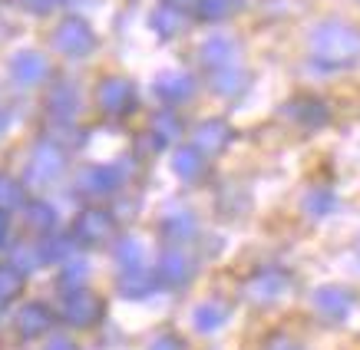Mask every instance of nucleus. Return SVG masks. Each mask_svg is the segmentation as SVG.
Instances as JSON below:
<instances>
[{
  "label": "nucleus",
  "instance_id": "f257e3e1",
  "mask_svg": "<svg viewBox=\"0 0 360 350\" xmlns=\"http://www.w3.org/2000/svg\"><path fill=\"white\" fill-rule=\"evenodd\" d=\"M311 53L324 66H350L360 56V30L340 20L317 23L311 30Z\"/></svg>",
  "mask_w": 360,
  "mask_h": 350
},
{
  "label": "nucleus",
  "instance_id": "f03ea898",
  "mask_svg": "<svg viewBox=\"0 0 360 350\" xmlns=\"http://www.w3.org/2000/svg\"><path fill=\"white\" fill-rule=\"evenodd\" d=\"M53 46L66 56H86L96 46V37H93V30L79 17H66L53 30Z\"/></svg>",
  "mask_w": 360,
  "mask_h": 350
},
{
  "label": "nucleus",
  "instance_id": "7ed1b4c3",
  "mask_svg": "<svg viewBox=\"0 0 360 350\" xmlns=\"http://www.w3.org/2000/svg\"><path fill=\"white\" fill-rule=\"evenodd\" d=\"M311 301H314V311L324 320H344L350 314V307H354V297L344 287H334V285L317 287Z\"/></svg>",
  "mask_w": 360,
  "mask_h": 350
},
{
  "label": "nucleus",
  "instance_id": "20e7f679",
  "mask_svg": "<svg viewBox=\"0 0 360 350\" xmlns=\"http://www.w3.org/2000/svg\"><path fill=\"white\" fill-rule=\"evenodd\" d=\"M99 106H103V112H110V116H120V112H126L132 106V83L122 77H110L99 83Z\"/></svg>",
  "mask_w": 360,
  "mask_h": 350
},
{
  "label": "nucleus",
  "instance_id": "39448f33",
  "mask_svg": "<svg viewBox=\"0 0 360 350\" xmlns=\"http://www.w3.org/2000/svg\"><path fill=\"white\" fill-rule=\"evenodd\" d=\"M288 291V274L284 271H258L245 285V294L255 301V304H271Z\"/></svg>",
  "mask_w": 360,
  "mask_h": 350
},
{
  "label": "nucleus",
  "instance_id": "423d86ee",
  "mask_svg": "<svg viewBox=\"0 0 360 350\" xmlns=\"http://www.w3.org/2000/svg\"><path fill=\"white\" fill-rule=\"evenodd\" d=\"M229 143H231V126L221 119H208L192 132V145H195L202 155H219Z\"/></svg>",
  "mask_w": 360,
  "mask_h": 350
},
{
  "label": "nucleus",
  "instance_id": "0eeeda50",
  "mask_svg": "<svg viewBox=\"0 0 360 350\" xmlns=\"http://www.w3.org/2000/svg\"><path fill=\"white\" fill-rule=\"evenodd\" d=\"M202 63L215 73V70H225V66H238V44L231 37H208L202 44Z\"/></svg>",
  "mask_w": 360,
  "mask_h": 350
},
{
  "label": "nucleus",
  "instance_id": "6e6552de",
  "mask_svg": "<svg viewBox=\"0 0 360 350\" xmlns=\"http://www.w3.org/2000/svg\"><path fill=\"white\" fill-rule=\"evenodd\" d=\"M110 231H112V219L110 212H103V208H86L77 219V238L83 245H99L103 238H110Z\"/></svg>",
  "mask_w": 360,
  "mask_h": 350
},
{
  "label": "nucleus",
  "instance_id": "1a4fd4ad",
  "mask_svg": "<svg viewBox=\"0 0 360 350\" xmlns=\"http://www.w3.org/2000/svg\"><path fill=\"white\" fill-rule=\"evenodd\" d=\"M63 172V153L53 143H40L30 159V179L33 182H50Z\"/></svg>",
  "mask_w": 360,
  "mask_h": 350
},
{
  "label": "nucleus",
  "instance_id": "9d476101",
  "mask_svg": "<svg viewBox=\"0 0 360 350\" xmlns=\"http://www.w3.org/2000/svg\"><path fill=\"white\" fill-rule=\"evenodd\" d=\"M188 274H192V258H188V252L182 248V245H175V248H169V252L162 254V261H159V281H165V285H186Z\"/></svg>",
  "mask_w": 360,
  "mask_h": 350
},
{
  "label": "nucleus",
  "instance_id": "9b49d317",
  "mask_svg": "<svg viewBox=\"0 0 360 350\" xmlns=\"http://www.w3.org/2000/svg\"><path fill=\"white\" fill-rule=\"evenodd\" d=\"M192 93H195V79L188 77V73H162V77L155 79V96L162 99V103H169V106L192 99Z\"/></svg>",
  "mask_w": 360,
  "mask_h": 350
},
{
  "label": "nucleus",
  "instance_id": "f8f14e48",
  "mask_svg": "<svg viewBox=\"0 0 360 350\" xmlns=\"http://www.w3.org/2000/svg\"><path fill=\"white\" fill-rule=\"evenodd\" d=\"M11 77L20 83V86H33V83H40L46 77V60L44 53H37V50H23V53L13 56L11 63Z\"/></svg>",
  "mask_w": 360,
  "mask_h": 350
},
{
  "label": "nucleus",
  "instance_id": "ddd939ff",
  "mask_svg": "<svg viewBox=\"0 0 360 350\" xmlns=\"http://www.w3.org/2000/svg\"><path fill=\"white\" fill-rule=\"evenodd\" d=\"M99 314H103V307H99V301L93 294H86V291L70 294V301H66V307H63V318L70 320V324H77V328L93 324Z\"/></svg>",
  "mask_w": 360,
  "mask_h": 350
},
{
  "label": "nucleus",
  "instance_id": "4468645a",
  "mask_svg": "<svg viewBox=\"0 0 360 350\" xmlns=\"http://www.w3.org/2000/svg\"><path fill=\"white\" fill-rule=\"evenodd\" d=\"M153 30L162 37V40H172L186 30V11H179L172 4H162L159 11L153 13Z\"/></svg>",
  "mask_w": 360,
  "mask_h": 350
},
{
  "label": "nucleus",
  "instance_id": "2eb2a0df",
  "mask_svg": "<svg viewBox=\"0 0 360 350\" xmlns=\"http://www.w3.org/2000/svg\"><path fill=\"white\" fill-rule=\"evenodd\" d=\"M46 106L53 112L56 119H70L79 106V93L77 86H70V83H60L56 89H50V96H46Z\"/></svg>",
  "mask_w": 360,
  "mask_h": 350
},
{
  "label": "nucleus",
  "instance_id": "dca6fc26",
  "mask_svg": "<svg viewBox=\"0 0 360 350\" xmlns=\"http://www.w3.org/2000/svg\"><path fill=\"white\" fill-rule=\"evenodd\" d=\"M120 182H122V172H116L112 165H93L83 175V188L96 192V195H106L112 188H120Z\"/></svg>",
  "mask_w": 360,
  "mask_h": 350
},
{
  "label": "nucleus",
  "instance_id": "f3484780",
  "mask_svg": "<svg viewBox=\"0 0 360 350\" xmlns=\"http://www.w3.org/2000/svg\"><path fill=\"white\" fill-rule=\"evenodd\" d=\"M192 320H195V328L202 330V334H212V330H219L221 324L229 320V304H221V301H205V304L195 307Z\"/></svg>",
  "mask_w": 360,
  "mask_h": 350
},
{
  "label": "nucleus",
  "instance_id": "a211bd4d",
  "mask_svg": "<svg viewBox=\"0 0 360 350\" xmlns=\"http://www.w3.org/2000/svg\"><path fill=\"white\" fill-rule=\"evenodd\" d=\"M172 165H175V175H179V179H186V182H195L198 175H202V169H205V155L198 153L195 145H182V149L175 153Z\"/></svg>",
  "mask_w": 360,
  "mask_h": 350
},
{
  "label": "nucleus",
  "instance_id": "6ab92c4d",
  "mask_svg": "<svg viewBox=\"0 0 360 350\" xmlns=\"http://www.w3.org/2000/svg\"><path fill=\"white\" fill-rule=\"evenodd\" d=\"M245 83H248V77H245L241 66H225V70L212 73V89L219 96H238L241 89H245Z\"/></svg>",
  "mask_w": 360,
  "mask_h": 350
},
{
  "label": "nucleus",
  "instance_id": "aec40b11",
  "mask_svg": "<svg viewBox=\"0 0 360 350\" xmlns=\"http://www.w3.org/2000/svg\"><path fill=\"white\" fill-rule=\"evenodd\" d=\"M155 281H159V278L146 274L142 268H129V271L122 274L120 291H122V294H129V297H146V294H149V291L155 287Z\"/></svg>",
  "mask_w": 360,
  "mask_h": 350
},
{
  "label": "nucleus",
  "instance_id": "412c9836",
  "mask_svg": "<svg viewBox=\"0 0 360 350\" xmlns=\"http://www.w3.org/2000/svg\"><path fill=\"white\" fill-rule=\"evenodd\" d=\"M288 112H295L297 122H304V126H321V122H328V106H321L314 99H297L288 106Z\"/></svg>",
  "mask_w": 360,
  "mask_h": 350
},
{
  "label": "nucleus",
  "instance_id": "4be33fe9",
  "mask_svg": "<svg viewBox=\"0 0 360 350\" xmlns=\"http://www.w3.org/2000/svg\"><path fill=\"white\" fill-rule=\"evenodd\" d=\"M46 328H50V311H46L44 304L23 307V314H20V330L27 334V337H37V334H44Z\"/></svg>",
  "mask_w": 360,
  "mask_h": 350
},
{
  "label": "nucleus",
  "instance_id": "5701e85b",
  "mask_svg": "<svg viewBox=\"0 0 360 350\" xmlns=\"http://www.w3.org/2000/svg\"><path fill=\"white\" fill-rule=\"evenodd\" d=\"M162 235L169 241H175V245H182V241L195 235V221H192V215H169L162 221Z\"/></svg>",
  "mask_w": 360,
  "mask_h": 350
},
{
  "label": "nucleus",
  "instance_id": "b1692460",
  "mask_svg": "<svg viewBox=\"0 0 360 350\" xmlns=\"http://www.w3.org/2000/svg\"><path fill=\"white\" fill-rule=\"evenodd\" d=\"M245 0H198V17L202 20H225L229 13H235Z\"/></svg>",
  "mask_w": 360,
  "mask_h": 350
},
{
  "label": "nucleus",
  "instance_id": "393cba45",
  "mask_svg": "<svg viewBox=\"0 0 360 350\" xmlns=\"http://www.w3.org/2000/svg\"><path fill=\"white\" fill-rule=\"evenodd\" d=\"M179 119H175L172 112H159L153 122V136H155V145H165V143H175L179 139Z\"/></svg>",
  "mask_w": 360,
  "mask_h": 350
},
{
  "label": "nucleus",
  "instance_id": "a878e982",
  "mask_svg": "<svg viewBox=\"0 0 360 350\" xmlns=\"http://www.w3.org/2000/svg\"><path fill=\"white\" fill-rule=\"evenodd\" d=\"M142 258H146V252H142V245L136 238H126L120 241V248H116V261H120V268H142Z\"/></svg>",
  "mask_w": 360,
  "mask_h": 350
},
{
  "label": "nucleus",
  "instance_id": "bb28decb",
  "mask_svg": "<svg viewBox=\"0 0 360 350\" xmlns=\"http://www.w3.org/2000/svg\"><path fill=\"white\" fill-rule=\"evenodd\" d=\"M27 219H30L33 228L50 231L53 228V221H56V212L46 205V202H33V205H27Z\"/></svg>",
  "mask_w": 360,
  "mask_h": 350
},
{
  "label": "nucleus",
  "instance_id": "cd10ccee",
  "mask_svg": "<svg viewBox=\"0 0 360 350\" xmlns=\"http://www.w3.org/2000/svg\"><path fill=\"white\" fill-rule=\"evenodd\" d=\"M23 287V274L11 271V268H0V301H11L20 294Z\"/></svg>",
  "mask_w": 360,
  "mask_h": 350
},
{
  "label": "nucleus",
  "instance_id": "c85d7f7f",
  "mask_svg": "<svg viewBox=\"0 0 360 350\" xmlns=\"http://www.w3.org/2000/svg\"><path fill=\"white\" fill-rule=\"evenodd\" d=\"M304 208L311 215H324V212L334 208V195H330V192H311V195L304 198Z\"/></svg>",
  "mask_w": 360,
  "mask_h": 350
},
{
  "label": "nucleus",
  "instance_id": "c756f323",
  "mask_svg": "<svg viewBox=\"0 0 360 350\" xmlns=\"http://www.w3.org/2000/svg\"><path fill=\"white\" fill-rule=\"evenodd\" d=\"M86 281V264L77 261V264H66V274H63V287H73V285H83Z\"/></svg>",
  "mask_w": 360,
  "mask_h": 350
},
{
  "label": "nucleus",
  "instance_id": "7c9ffc66",
  "mask_svg": "<svg viewBox=\"0 0 360 350\" xmlns=\"http://www.w3.org/2000/svg\"><path fill=\"white\" fill-rule=\"evenodd\" d=\"M0 202H20V186L11 182L7 175H0Z\"/></svg>",
  "mask_w": 360,
  "mask_h": 350
},
{
  "label": "nucleus",
  "instance_id": "2f4dec72",
  "mask_svg": "<svg viewBox=\"0 0 360 350\" xmlns=\"http://www.w3.org/2000/svg\"><path fill=\"white\" fill-rule=\"evenodd\" d=\"M70 245H73V241L70 238H56L53 245H46V258H66V254H70Z\"/></svg>",
  "mask_w": 360,
  "mask_h": 350
},
{
  "label": "nucleus",
  "instance_id": "473e14b6",
  "mask_svg": "<svg viewBox=\"0 0 360 350\" xmlns=\"http://www.w3.org/2000/svg\"><path fill=\"white\" fill-rule=\"evenodd\" d=\"M149 350H182V340L172 337V334H162V337L153 340V347Z\"/></svg>",
  "mask_w": 360,
  "mask_h": 350
},
{
  "label": "nucleus",
  "instance_id": "72a5a7b5",
  "mask_svg": "<svg viewBox=\"0 0 360 350\" xmlns=\"http://www.w3.org/2000/svg\"><path fill=\"white\" fill-rule=\"evenodd\" d=\"M23 4H27L33 13H46V11H53L60 0H23Z\"/></svg>",
  "mask_w": 360,
  "mask_h": 350
},
{
  "label": "nucleus",
  "instance_id": "f704fd0d",
  "mask_svg": "<svg viewBox=\"0 0 360 350\" xmlns=\"http://www.w3.org/2000/svg\"><path fill=\"white\" fill-rule=\"evenodd\" d=\"M162 4H172V7H179V11H195L198 0H162Z\"/></svg>",
  "mask_w": 360,
  "mask_h": 350
},
{
  "label": "nucleus",
  "instance_id": "c9c22d12",
  "mask_svg": "<svg viewBox=\"0 0 360 350\" xmlns=\"http://www.w3.org/2000/svg\"><path fill=\"white\" fill-rule=\"evenodd\" d=\"M268 350H297V347H295V344H291V340L278 337V340H271V344H268Z\"/></svg>",
  "mask_w": 360,
  "mask_h": 350
},
{
  "label": "nucleus",
  "instance_id": "e433bc0d",
  "mask_svg": "<svg viewBox=\"0 0 360 350\" xmlns=\"http://www.w3.org/2000/svg\"><path fill=\"white\" fill-rule=\"evenodd\" d=\"M7 228H11V225H7V215H4V212H0V245H4V241H7Z\"/></svg>",
  "mask_w": 360,
  "mask_h": 350
},
{
  "label": "nucleus",
  "instance_id": "4c0bfd02",
  "mask_svg": "<svg viewBox=\"0 0 360 350\" xmlns=\"http://www.w3.org/2000/svg\"><path fill=\"white\" fill-rule=\"evenodd\" d=\"M50 350H73V347H70V340H53V344H50Z\"/></svg>",
  "mask_w": 360,
  "mask_h": 350
}]
</instances>
